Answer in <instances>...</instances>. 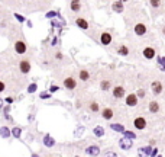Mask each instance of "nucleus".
<instances>
[{"label":"nucleus","mask_w":165,"mask_h":157,"mask_svg":"<svg viewBox=\"0 0 165 157\" xmlns=\"http://www.w3.org/2000/svg\"><path fill=\"white\" fill-rule=\"evenodd\" d=\"M149 90L151 93L154 95V96H161L165 90V86H164V82L162 80H159V79H155V80H152L151 84H149Z\"/></svg>","instance_id":"nucleus-1"},{"label":"nucleus","mask_w":165,"mask_h":157,"mask_svg":"<svg viewBox=\"0 0 165 157\" xmlns=\"http://www.w3.org/2000/svg\"><path fill=\"white\" fill-rule=\"evenodd\" d=\"M104 157H117V154H116L115 151H106V153H104Z\"/></svg>","instance_id":"nucleus-38"},{"label":"nucleus","mask_w":165,"mask_h":157,"mask_svg":"<svg viewBox=\"0 0 165 157\" xmlns=\"http://www.w3.org/2000/svg\"><path fill=\"white\" fill-rule=\"evenodd\" d=\"M133 33L136 35V36H139V38H143V36H146L149 35V26L145 24V22H136L135 25H133Z\"/></svg>","instance_id":"nucleus-2"},{"label":"nucleus","mask_w":165,"mask_h":157,"mask_svg":"<svg viewBox=\"0 0 165 157\" xmlns=\"http://www.w3.org/2000/svg\"><path fill=\"white\" fill-rule=\"evenodd\" d=\"M4 89H6V84L0 80V93H2V92H4Z\"/></svg>","instance_id":"nucleus-41"},{"label":"nucleus","mask_w":165,"mask_h":157,"mask_svg":"<svg viewBox=\"0 0 165 157\" xmlns=\"http://www.w3.org/2000/svg\"><path fill=\"white\" fill-rule=\"evenodd\" d=\"M112 92H113V98H116V99L126 98V89H124V86H115Z\"/></svg>","instance_id":"nucleus-9"},{"label":"nucleus","mask_w":165,"mask_h":157,"mask_svg":"<svg viewBox=\"0 0 165 157\" xmlns=\"http://www.w3.org/2000/svg\"><path fill=\"white\" fill-rule=\"evenodd\" d=\"M115 115V112H113V109L112 108H104L103 111H101V116L106 119V121H110L112 118Z\"/></svg>","instance_id":"nucleus-19"},{"label":"nucleus","mask_w":165,"mask_h":157,"mask_svg":"<svg viewBox=\"0 0 165 157\" xmlns=\"http://www.w3.org/2000/svg\"><path fill=\"white\" fill-rule=\"evenodd\" d=\"M164 128H165V122H164Z\"/></svg>","instance_id":"nucleus-52"},{"label":"nucleus","mask_w":165,"mask_h":157,"mask_svg":"<svg viewBox=\"0 0 165 157\" xmlns=\"http://www.w3.org/2000/svg\"><path fill=\"white\" fill-rule=\"evenodd\" d=\"M123 137H128V138H130V140H135V138H136V134L133 131H128V130H126V131L123 132Z\"/></svg>","instance_id":"nucleus-32"},{"label":"nucleus","mask_w":165,"mask_h":157,"mask_svg":"<svg viewBox=\"0 0 165 157\" xmlns=\"http://www.w3.org/2000/svg\"><path fill=\"white\" fill-rule=\"evenodd\" d=\"M119 147L122 150H130L133 147V140L128 138V137H122L119 140Z\"/></svg>","instance_id":"nucleus-8"},{"label":"nucleus","mask_w":165,"mask_h":157,"mask_svg":"<svg viewBox=\"0 0 165 157\" xmlns=\"http://www.w3.org/2000/svg\"><path fill=\"white\" fill-rule=\"evenodd\" d=\"M148 3L149 8L152 10H155V12H158V13H161L162 9H164V0H148Z\"/></svg>","instance_id":"nucleus-7"},{"label":"nucleus","mask_w":165,"mask_h":157,"mask_svg":"<svg viewBox=\"0 0 165 157\" xmlns=\"http://www.w3.org/2000/svg\"><path fill=\"white\" fill-rule=\"evenodd\" d=\"M4 103H6L4 99H2V98H0V109H3V108H4Z\"/></svg>","instance_id":"nucleus-45"},{"label":"nucleus","mask_w":165,"mask_h":157,"mask_svg":"<svg viewBox=\"0 0 165 157\" xmlns=\"http://www.w3.org/2000/svg\"><path fill=\"white\" fill-rule=\"evenodd\" d=\"M133 127L138 130V131H143V130H146V127H148V119L145 118V116H136L135 119H133Z\"/></svg>","instance_id":"nucleus-4"},{"label":"nucleus","mask_w":165,"mask_h":157,"mask_svg":"<svg viewBox=\"0 0 165 157\" xmlns=\"http://www.w3.org/2000/svg\"><path fill=\"white\" fill-rule=\"evenodd\" d=\"M157 157H162V156H161V154H158V156Z\"/></svg>","instance_id":"nucleus-51"},{"label":"nucleus","mask_w":165,"mask_h":157,"mask_svg":"<svg viewBox=\"0 0 165 157\" xmlns=\"http://www.w3.org/2000/svg\"><path fill=\"white\" fill-rule=\"evenodd\" d=\"M51 25L55 26V28H61V26L64 25V24H62V22H57V20L54 19V20H51Z\"/></svg>","instance_id":"nucleus-37"},{"label":"nucleus","mask_w":165,"mask_h":157,"mask_svg":"<svg viewBox=\"0 0 165 157\" xmlns=\"http://www.w3.org/2000/svg\"><path fill=\"white\" fill-rule=\"evenodd\" d=\"M15 17H16L17 20L20 22V24H23V22H26V19L25 16H22V15H19V13H15Z\"/></svg>","instance_id":"nucleus-35"},{"label":"nucleus","mask_w":165,"mask_h":157,"mask_svg":"<svg viewBox=\"0 0 165 157\" xmlns=\"http://www.w3.org/2000/svg\"><path fill=\"white\" fill-rule=\"evenodd\" d=\"M75 25L78 26L80 29H82V31H87V29L90 28V24H88L87 19H84V17H77V19H75Z\"/></svg>","instance_id":"nucleus-16"},{"label":"nucleus","mask_w":165,"mask_h":157,"mask_svg":"<svg viewBox=\"0 0 165 157\" xmlns=\"http://www.w3.org/2000/svg\"><path fill=\"white\" fill-rule=\"evenodd\" d=\"M64 86L67 90H74L77 87V80L74 77H67V79H64Z\"/></svg>","instance_id":"nucleus-13"},{"label":"nucleus","mask_w":165,"mask_h":157,"mask_svg":"<svg viewBox=\"0 0 165 157\" xmlns=\"http://www.w3.org/2000/svg\"><path fill=\"white\" fill-rule=\"evenodd\" d=\"M84 130H86L84 127H80V128H75V130H74V137H75V138H78V137H81V135H82V132H84Z\"/></svg>","instance_id":"nucleus-31"},{"label":"nucleus","mask_w":165,"mask_h":157,"mask_svg":"<svg viewBox=\"0 0 165 157\" xmlns=\"http://www.w3.org/2000/svg\"><path fill=\"white\" fill-rule=\"evenodd\" d=\"M162 61H164V64H165V55H162Z\"/></svg>","instance_id":"nucleus-49"},{"label":"nucleus","mask_w":165,"mask_h":157,"mask_svg":"<svg viewBox=\"0 0 165 157\" xmlns=\"http://www.w3.org/2000/svg\"><path fill=\"white\" fill-rule=\"evenodd\" d=\"M31 63L28 61V60H22L20 63H19V70H20V73H23V74H28L29 71H31Z\"/></svg>","instance_id":"nucleus-14"},{"label":"nucleus","mask_w":165,"mask_h":157,"mask_svg":"<svg viewBox=\"0 0 165 157\" xmlns=\"http://www.w3.org/2000/svg\"><path fill=\"white\" fill-rule=\"evenodd\" d=\"M0 137L2 138H9L12 137V130H9V127H0Z\"/></svg>","instance_id":"nucleus-22"},{"label":"nucleus","mask_w":165,"mask_h":157,"mask_svg":"<svg viewBox=\"0 0 165 157\" xmlns=\"http://www.w3.org/2000/svg\"><path fill=\"white\" fill-rule=\"evenodd\" d=\"M117 54L122 55V57H128V55H129V48L123 44V45H120V47L117 48Z\"/></svg>","instance_id":"nucleus-24"},{"label":"nucleus","mask_w":165,"mask_h":157,"mask_svg":"<svg viewBox=\"0 0 165 157\" xmlns=\"http://www.w3.org/2000/svg\"><path fill=\"white\" fill-rule=\"evenodd\" d=\"M26 50H28V47H26V42L22 41V39H17L15 42V51H16V54L19 55H22V54H25Z\"/></svg>","instance_id":"nucleus-10"},{"label":"nucleus","mask_w":165,"mask_h":157,"mask_svg":"<svg viewBox=\"0 0 165 157\" xmlns=\"http://www.w3.org/2000/svg\"><path fill=\"white\" fill-rule=\"evenodd\" d=\"M161 111H162V106H161L159 100H157V99L149 100V103H148V112L149 114L157 115V114H161Z\"/></svg>","instance_id":"nucleus-5"},{"label":"nucleus","mask_w":165,"mask_h":157,"mask_svg":"<svg viewBox=\"0 0 165 157\" xmlns=\"http://www.w3.org/2000/svg\"><path fill=\"white\" fill-rule=\"evenodd\" d=\"M10 112V105H8L6 108H3V114H9Z\"/></svg>","instance_id":"nucleus-44"},{"label":"nucleus","mask_w":165,"mask_h":157,"mask_svg":"<svg viewBox=\"0 0 165 157\" xmlns=\"http://www.w3.org/2000/svg\"><path fill=\"white\" fill-rule=\"evenodd\" d=\"M59 90V86H57V84H51L50 87V93H55V92Z\"/></svg>","instance_id":"nucleus-36"},{"label":"nucleus","mask_w":165,"mask_h":157,"mask_svg":"<svg viewBox=\"0 0 165 157\" xmlns=\"http://www.w3.org/2000/svg\"><path fill=\"white\" fill-rule=\"evenodd\" d=\"M86 151V154L90 157H97L100 154V147L99 146H96V144H91V146H88L87 149L84 150Z\"/></svg>","instance_id":"nucleus-11"},{"label":"nucleus","mask_w":165,"mask_h":157,"mask_svg":"<svg viewBox=\"0 0 165 157\" xmlns=\"http://www.w3.org/2000/svg\"><path fill=\"white\" fill-rule=\"evenodd\" d=\"M157 156H158V149H155V147H154L152 153H151V157H157Z\"/></svg>","instance_id":"nucleus-42"},{"label":"nucleus","mask_w":165,"mask_h":157,"mask_svg":"<svg viewBox=\"0 0 165 157\" xmlns=\"http://www.w3.org/2000/svg\"><path fill=\"white\" fill-rule=\"evenodd\" d=\"M26 90H28V93H35V92L38 90V84H36V83H31Z\"/></svg>","instance_id":"nucleus-29"},{"label":"nucleus","mask_w":165,"mask_h":157,"mask_svg":"<svg viewBox=\"0 0 165 157\" xmlns=\"http://www.w3.org/2000/svg\"><path fill=\"white\" fill-rule=\"evenodd\" d=\"M136 95H138V98H139V99H143V98L146 96V89H143V87H139V89L136 90Z\"/></svg>","instance_id":"nucleus-28"},{"label":"nucleus","mask_w":165,"mask_h":157,"mask_svg":"<svg viewBox=\"0 0 165 157\" xmlns=\"http://www.w3.org/2000/svg\"><path fill=\"white\" fill-rule=\"evenodd\" d=\"M110 127V130L112 131H115V132H120V134H123L126 130H124V125L122 124H119V122H115V124H110L109 125Z\"/></svg>","instance_id":"nucleus-20"},{"label":"nucleus","mask_w":165,"mask_h":157,"mask_svg":"<svg viewBox=\"0 0 165 157\" xmlns=\"http://www.w3.org/2000/svg\"><path fill=\"white\" fill-rule=\"evenodd\" d=\"M120 2H123V3H126V2H129V0H120Z\"/></svg>","instance_id":"nucleus-50"},{"label":"nucleus","mask_w":165,"mask_h":157,"mask_svg":"<svg viewBox=\"0 0 165 157\" xmlns=\"http://www.w3.org/2000/svg\"><path fill=\"white\" fill-rule=\"evenodd\" d=\"M142 57L143 60H146V61H151V60H154V58L158 57V51L157 48L154 47V45H145L143 48H142Z\"/></svg>","instance_id":"nucleus-3"},{"label":"nucleus","mask_w":165,"mask_h":157,"mask_svg":"<svg viewBox=\"0 0 165 157\" xmlns=\"http://www.w3.org/2000/svg\"><path fill=\"white\" fill-rule=\"evenodd\" d=\"M39 98H41V99H50L51 93H48V92H42L41 95H39Z\"/></svg>","instance_id":"nucleus-34"},{"label":"nucleus","mask_w":165,"mask_h":157,"mask_svg":"<svg viewBox=\"0 0 165 157\" xmlns=\"http://www.w3.org/2000/svg\"><path fill=\"white\" fill-rule=\"evenodd\" d=\"M57 16H59V13H57L55 10H50V12L45 15V17H46V19H55Z\"/></svg>","instance_id":"nucleus-30"},{"label":"nucleus","mask_w":165,"mask_h":157,"mask_svg":"<svg viewBox=\"0 0 165 157\" xmlns=\"http://www.w3.org/2000/svg\"><path fill=\"white\" fill-rule=\"evenodd\" d=\"M159 32H161V35H162V36H164L165 38V24L162 26H161V29H159Z\"/></svg>","instance_id":"nucleus-43"},{"label":"nucleus","mask_w":165,"mask_h":157,"mask_svg":"<svg viewBox=\"0 0 165 157\" xmlns=\"http://www.w3.org/2000/svg\"><path fill=\"white\" fill-rule=\"evenodd\" d=\"M112 9H113V12H116V13H122L123 9H124V3L123 2H120V0L113 2V3H112Z\"/></svg>","instance_id":"nucleus-18"},{"label":"nucleus","mask_w":165,"mask_h":157,"mask_svg":"<svg viewBox=\"0 0 165 157\" xmlns=\"http://www.w3.org/2000/svg\"><path fill=\"white\" fill-rule=\"evenodd\" d=\"M58 42H59V39H58L57 36H55V38H52V41H51V45H54V47H55V45H58Z\"/></svg>","instance_id":"nucleus-40"},{"label":"nucleus","mask_w":165,"mask_h":157,"mask_svg":"<svg viewBox=\"0 0 165 157\" xmlns=\"http://www.w3.org/2000/svg\"><path fill=\"white\" fill-rule=\"evenodd\" d=\"M90 109H91V112H99V103L97 102H91L90 103Z\"/></svg>","instance_id":"nucleus-33"},{"label":"nucleus","mask_w":165,"mask_h":157,"mask_svg":"<svg viewBox=\"0 0 165 157\" xmlns=\"http://www.w3.org/2000/svg\"><path fill=\"white\" fill-rule=\"evenodd\" d=\"M57 58L58 60H62V54H61V52H57Z\"/></svg>","instance_id":"nucleus-46"},{"label":"nucleus","mask_w":165,"mask_h":157,"mask_svg":"<svg viewBox=\"0 0 165 157\" xmlns=\"http://www.w3.org/2000/svg\"><path fill=\"white\" fill-rule=\"evenodd\" d=\"M78 79H80L81 82H87V80L90 79V71H87V70L82 68L81 71H80V74H78Z\"/></svg>","instance_id":"nucleus-25"},{"label":"nucleus","mask_w":165,"mask_h":157,"mask_svg":"<svg viewBox=\"0 0 165 157\" xmlns=\"http://www.w3.org/2000/svg\"><path fill=\"white\" fill-rule=\"evenodd\" d=\"M139 98H138V95L136 93H129V95H126V98H124V103H126V106L129 108H136L139 105Z\"/></svg>","instance_id":"nucleus-6"},{"label":"nucleus","mask_w":165,"mask_h":157,"mask_svg":"<svg viewBox=\"0 0 165 157\" xmlns=\"http://www.w3.org/2000/svg\"><path fill=\"white\" fill-rule=\"evenodd\" d=\"M70 9H71V12H80L81 10V2L80 0H71Z\"/></svg>","instance_id":"nucleus-21"},{"label":"nucleus","mask_w":165,"mask_h":157,"mask_svg":"<svg viewBox=\"0 0 165 157\" xmlns=\"http://www.w3.org/2000/svg\"><path fill=\"white\" fill-rule=\"evenodd\" d=\"M20 135H22V128H19V127L12 128V137H15V138H20Z\"/></svg>","instance_id":"nucleus-27"},{"label":"nucleus","mask_w":165,"mask_h":157,"mask_svg":"<svg viewBox=\"0 0 165 157\" xmlns=\"http://www.w3.org/2000/svg\"><path fill=\"white\" fill-rule=\"evenodd\" d=\"M4 102H6V103H8V105H12V103H13V102H15V99H13V98H12V96H8V98H6V99H4Z\"/></svg>","instance_id":"nucleus-39"},{"label":"nucleus","mask_w":165,"mask_h":157,"mask_svg":"<svg viewBox=\"0 0 165 157\" xmlns=\"http://www.w3.org/2000/svg\"><path fill=\"white\" fill-rule=\"evenodd\" d=\"M42 143H44V146H45L46 149H52V147L55 146V140L51 137L50 134H45V135H44V138H42Z\"/></svg>","instance_id":"nucleus-17"},{"label":"nucleus","mask_w":165,"mask_h":157,"mask_svg":"<svg viewBox=\"0 0 165 157\" xmlns=\"http://www.w3.org/2000/svg\"><path fill=\"white\" fill-rule=\"evenodd\" d=\"M100 87H101V90H104V92L110 90V89H112V82H110V80H101Z\"/></svg>","instance_id":"nucleus-26"},{"label":"nucleus","mask_w":165,"mask_h":157,"mask_svg":"<svg viewBox=\"0 0 165 157\" xmlns=\"http://www.w3.org/2000/svg\"><path fill=\"white\" fill-rule=\"evenodd\" d=\"M31 157H41V156H39V154H36V153H32V154H31Z\"/></svg>","instance_id":"nucleus-48"},{"label":"nucleus","mask_w":165,"mask_h":157,"mask_svg":"<svg viewBox=\"0 0 165 157\" xmlns=\"http://www.w3.org/2000/svg\"><path fill=\"white\" fill-rule=\"evenodd\" d=\"M152 150H154V147H151V146L140 147V149L138 150V156H139V157H151V153H152Z\"/></svg>","instance_id":"nucleus-15"},{"label":"nucleus","mask_w":165,"mask_h":157,"mask_svg":"<svg viewBox=\"0 0 165 157\" xmlns=\"http://www.w3.org/2000/svg\"><path fill=\"white\" fill-rule=\"evenodd\" d=\"M26 25L29 26V28H32V26H33V24H32V22H31V20H28V22H26Z\"/></svg>","instance_id":"nucleus-47"},{"label":"nucleus","mask_w":165,"mask_h":157,"mask_svg":"<svg viewBox=\"0 0 165 157\" xmlns=\"http://www.w3.org/2000/svg\"><path fill=\"white\" fill-rule=\"evenodd\" d=\"M112 41H113V35L110 32H101V35H100V44L101 45H110L112 44Z\"/></svg>","instance_id":"nucleus-12"},{"label":"nucleus","mask_w":165,"mask_h":157,"mask_svg":"<svg viewBox=\"0 0 165 157\" xmlns=\"http://www.w3.org/2000/svg\"><path fill=\"white\" fill-rule=\"evenodd\" d=\"M93 134H94L97 138H101V137H104L106 131H104V128H103L101 125H97V127H94V130H93Z\"/></svg>","instance_id":"nucleus-23"}]
</instances>
